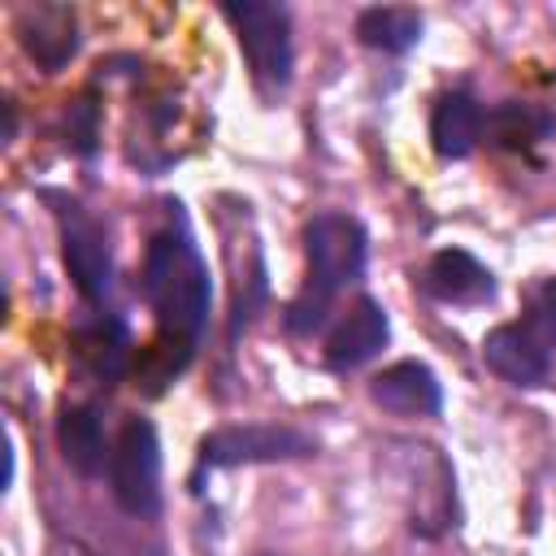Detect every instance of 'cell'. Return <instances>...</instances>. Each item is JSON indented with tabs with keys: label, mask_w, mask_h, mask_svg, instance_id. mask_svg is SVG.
<instances>
[{
	"label": "cell",
	"mask_w": 556,
	"mask_h": 556,
	"mask_svg": "<svg viewBox=\"0 0 556 556\" xmlns=\"http://www.w3.org/2000/svg\"><path fill=\"white\" fill-rule=\"evenodd\" d=\"M369 400L395 417H439L443 387L426 361H395L369 378Z\"/></svg>",
	"instance_id": "cell-11"
},
{
	"label": "cell",
	"mask_w": 556,
	"mask_h": 556,
	"mask_svg": "<svg viewBox=\"0 0 556 556\" xmlns=\"http://www.w3.org/2000/svg\"><path fill=\"white\" fill-rule=\"evenodd\" d=\"M139 291H143V300L156 313V326L165 334L200 343L208 313H213V278H208V265H204V256H200V248H195V239L178 213L169 226H161L148 239Z\"/></svg>",
	"instance_id": "cell-2"
},
{
	"label": "cell",
	"mask_w": 556,
	"mask_h": 556,
	"mask_svg": "<svg viewBox=\"0 0 556 556\" xmlns=\"http://www.w3.org/2000/svg\"><path fill=\"white\" fill-rule=\"evenodd\" d=\"M17 39L35 56V65H43L48 74H56L78 52V43H83L74 9H65V4H35V9H26L17 17Z\"/></svg>",
	"instance_id": "cell-13"
},
{
	"label": "cell",
	"mask_w": 556,
	"mask_h": 556,
	"mask_svg": "<svg viewBox=\"0 0 556 556\" xmlns=\"http://www.w3.org/2000/svg\"><path fill=\"white\" fill-rule=\"evenodd\" d=\"M109 486L130 517L161 513V439L148 417H126V426L117 430L109 456Z\"/></svg>",
	"instance_id": "cell-6"
},
{
	"label": "cell",
	"mask_w": 556,
	"mask_h": 556,
	"mask_svg": "<svg viewBox=\"0 0 556 556\" xmlns=\"http://www.w3.org/2000/svg\"><path fill=\"white\" fill-rule=\"evenodd\" d=\"M191 352H195V343H187V339H174V334H156V343H148L139 356H135V378L156 395V391H165V382H174L182 369H187V361H191Z\"/></svg>",
	"instance_id": "cell-18"
},
{
	"label": "cell",
	"mask_w": 556,
	"mask_h": 556,
	"mask_svg": "<svg viewBox=\"0 0 556 556\" xmlns=\"http://www.w3.org/2000/svg\"><path fill=\"white\" fill-rule=\"evenodd\" d=\"M317 456V439L300 426L287 421H239V426H217L200 439L195 447V469H191V491H204V473L217 469H239V465H278V460H308Z\"/></svg>",
	"instance_id": "cell-3"
},
{
	"label": "cell",
	"mask_w": 556,
	"mask_h": 556,
	"mask_svg": "<svg viewBox=\"0 0 556 556\" xmlns=\"http://www.w3.org/2000/svg\"><path fill=\"white\" fill-rule=\"evenodd\" d=\"M391 339V321H387V308L374 300V295H356L352 308L334 321V330L326 334V348H321V361L326 369L334 374H352L361 365H369Z\"/></svg>",
	"instance_id": "cell-8"
},
{
	"label": "cell",
	"mask_w": 556,
	"mask_h": 556,
	"mask_svg": "<svg viewBox=\"0 0 556 556\" xmlns=\"http://www.w3.org/2000/svg\"><path fill=\"white\" fill-rule=\"evenodd\" d=\"M482 361L491 374H500L504 382L513 387H547L552 378V352L521 326V321H504V326H491L482 334Z\"/></svg>",
	"instance_id": "cell-10"
},
{
	"label": "cell",
	"mask_w": 556,
	"mask_h": 556,
	"mask_svg": "<svg viewBox=\"0 0 556 556\" xmlns=\"http://www.w3.org/2000/svg\"><path fill=\"white\" fill-rule=\"evenodd\" d=\"M521 326H526L547 352H556V278H539V282L530 287Z\"/></svg>",
	"instance_id": "cell-19"
},
{
	"label": "cell",
	"mask_w": 556,
	"mask_h": 556,
	"mask_svg": "<svg viewBox=\"0 0 556 556\" xmlns=\"http://www.w3.org/2000/svg\"><path fill=\"white\" fill-rule=\"evenodd\" d=\"M417 287H421V295H430L439 304H460V308L495 300V274L465 248H439L421 265Z\"/></svg>",
	"instance_id": "cell-9"
},
{
	"label": "cell",
	"mask_w": 556,
	"mask_h": 556,
	"mask_svg": "<svg viewBox=\"0 0 556 556\" xmlns=\"http://www.w3.org/2000/svg\"><path fill=\"white\" fill-rule=\"evenodd\" d=\"M400 465V495L408 513V530L417 539H439L447 526H456V473L447 456L430 443H395Z\"/></svg>",
	"instance_id": "cell-5"
},
{
	"label": "cell",
	"mask_w": 556,
	"mask_h": 556,
	"mask_svg": "<svg viewBox=\"0 0 556 556\" xmlns=\"http://www.w3.org/2000/svg\"><path fill=\"white\" fill-rule=\"evenodd\" d=\"M96 139H100L96 104H91V96H78V100L70 104V117H65V143H70V152H78V156H96Z\"/></svg>",
	"instance_id": "cell-20"
},
{
	"label": "cell",
	"mask_w": 556,
	"mask_h": 556,
	"mask_svg": "<svg viewBox=\"0 0 556 556\" xmlns=\"http://www.w3.org/2000/svg\"><path fill=\"white\" fill-rule=\"evenodd\" d=\"M56 447H61V460L83 473V478H96L113 447L104 439V421H100V408L96 404H65L56 413Z\"/></svg>",
	"instance_id": "cell-14"
},
{
	"label": "cell",
	"mask_w": 556,
	"mask_h": 556,
	"mask_svg": "<svg viewBox=\"0 0 556 556\" xmlns=\"http://www.w3.org/2000/svg\"><path fill=\"white\" fill-rule=\"evenodd\" d=\"M421 26H426V17L404 4H369L356 13V39L387 56H404L408 48H417Z\"/></svg>",
	"instance_id": "cell-17"
},
{
	"label": "cell",
	"mask_w": 556,
	"mask_h": 556,
	"mask_svg": "<svg viewBox=\"0 0 556 556\" xmlns=\"http://www.w3.org/2000/svg\"><path fill=\"white\" fill-rule=\"evenodd\" d=\"M56 226H61V256H65V269L74 278L78 295L100 308L113 291V252H109L104 226L78 200H61Z\"/></svg>",
	"instance_id": "cell-7"
},
{
	"label": "cell",
	"mask_w": 556,
	"mask_h": 556,
	"mask_svg": "<svg viewBox=\"0 0 556 556\" xmlns=\"http://www.w3.org/2000/svg\"><path fill=\"white\" fill-rule=\"evenodd\" d=\"M74 352H78V361H83L96 378H104V387L117 382V378L126 374V365H130V334H126V321L113 317V313H100V317L83 321V326L74 330Z\"/></svg>",
	"instance_id": "cell-16"
},
{
	"label": "cell",
	"mask_w": 556,
	"mask_h": 556,
	"mask_svg": "<svg viewBox=\"0 0 556 556\" xmlns=\"http://www.w3.org/2000/svg\"><path fill=\"white\" fill-rule=\"evenodd\" d=\"M222 17L230 22L243 61L252 70V83L265 96H278L291 87L295 70V48H291V9L287 4H265V0H230L222 4Z\"/></svg>",
	"instance_id": "cell-4"
},
{
	"label": "cell",
	"mask_w": 556,
	"mask_h": 556,
	"mask_svg": "<svg viewBox=\"0 0 556 556\" xmlns=\"http://www.w3.org/2000/svg\"><path fill=\"white\" fill-rule=\"evenodd\" d=\"M256 556H278V552H256Z\"/></svg>",
	"instance_id": "cell-21"
},
{
	"label": "cell",
	"mask_w": 556,
	"mask_h": 556,
	"mask_svg": "<svg viewBox=\"0 0 556 556\" xmlns=\"http://www.w3.org/2000/svg\"><path fill=\"white\" fill-rule=\"evenodd\" d=\"M482 135L504 152H530L556 135V113L543 104H530V100H500L486 113Z\"/></svg>",
	"instance_id": "cell-15"
},
{
	"label": "cell",
	"mask_w": 556,
	"mask_h": 556,
	"mask_svg": "<svg viewBox=\"0 0 556 556\" xmlns=\"http://www.w3.org/2000/svg\"><path fill=\"white\" fill-rule=\"evenodd\" d=\"M304 282L300 291L287 300L282 308V330L295 334V339H308L317 334L330 313H334V300L365 278V261H369V235L365 226L343 213V208H326V213H313L308 226H304Z\"/></svg>",
	"instance_id": "cell-1"
},
{
	"label": "cell",
	"mask_w": 556,
	"mask_h": 556,
	"mask_svg": "<svg viewBox=\"0 0 556 556\" xmlns=\"http://www.w3.org/2000/svg\"><path fill=\"white\" fill-rule=\"evenodd\" d=\"M482 126H486V113L465 87L443 91L430 109V148H434V156L439 161H465L482 143Z\"/></svg>",
	"instance_id": "cell-12"
}]
</instances>
